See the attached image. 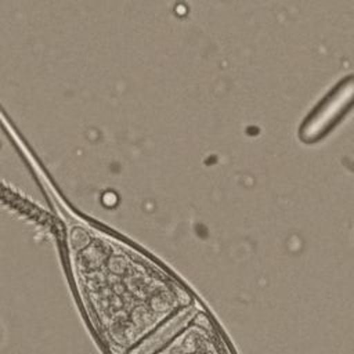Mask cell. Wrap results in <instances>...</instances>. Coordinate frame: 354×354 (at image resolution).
<instances>
[{
  "mask_svg": "<svg viewBox=\"0 0 354 354\" xmlns=\"http://www.w3.org/2000/svg\"><path fill=\"white\" fill-rule=\"evenodd\" d=\"M354 104V76L339 82L308 113L300 127V138L313 142L325 136Z\"/></svg>",
  "mask_w": 354,
  "mask_h": 354,
  "instance_id": "6da1fadb",
  "label": "cell"
}]
</instances>
